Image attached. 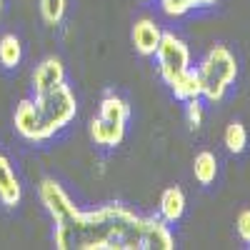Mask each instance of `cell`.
Listing matches in <instances>:
<instances>
[{"label":"cell","mask_w":250,"mask_h":250,"mask_svg":"<svg viewBox=\"0 0 250 250\" xmlns=\"http://www.w3.org/2000/svg\"><path fill=\"white\" fill-rule=\"evenodd\" d=\"M40 203L53 220L58 250H173L175 238L160 218H145L130 208L110 203L95 210H80L53 178L38 185Z\"/></svg>","instance_id":"obj_1"},{"label":"cell","mask_w":250,"mask_h":250,"mask_svg":"<svg viewBox=\"0 0 250 250\" xmlns=\"http://www.w3.org/2000/svg\"><path fill=\"white\" fill-rule=\"evenodd\" d=\"M62 80H65V68H62V62L58 58H45L33 70V90L43 93V90L58 85V83H62Z\"/></svg>","instance_id":"obj_8"},{"label":"cell","mask_w":250,"mask_h":250,"mask_svg":"<svg viewBox=\"0 0 250 250\" xmlns=\"http://www.w3.org/2000/svg\"><path fill=\"white\" fill-rule=\"evenodd\" d=\"M203 105H200V98H190L185 100V120H188V128L190 130H200L203 128Z\"/></svg>","instance_id":"obj_15"},{"label":"cell","mask_w":250,"mask_h":250,"mask_svg":"<svg viewBox=\"0 0 250 250\" xmlns=\"http://www.w3.org/2000/svg\"><path fill=\"white\" fill-rule=\"evenodd\" d=\"M235 228H238V235L248 243V248H250V208L248 210H240V215H238V220H235Z\"/></svg>","instance_id":"obj_16"},{"label":"cell","mask_w":250,"mask_h":250,"mask_svg":"<svg viewBox=\"0 0 250 250\" xmlns=\"http://www.w3.org/2000/svg\"><path fill=\"white\" fill-rule=\"evenodd\" d=\"M75 115L78 100L70 85H65V80H62L43 93H35V98L20 100L13 115V125L20 138L30 143H43L60 133L65 125H70Z\"/></svg>","instance_id":"obj_2"},{"label":"cell","mask_w":250,"mask_h":250,"mask_svg":"<svg viewBox=\"0 0 250 250\" xmlns=\"http://www.w3.org/2000/svg\"><path fill=\"white\" fill-rule=\"evenodd\" d=\"M193 175L200 185H210L218 178V158L210 150H200L193 160Z\"/></svg>","instance_id":"obj_10"},{"label":"cell","mask_w":250,"mask_h":250,"mask_svg":"<svg viewBox=\"0 0 250 250\" xmlns=\"http://www.w3.org/2000/svg\"><path fill=\"white\" fill-rule=\"evenodd\" d=\"M23 60V45H20V38L13 35V33H5L0 38V65L13 70L20 65Z\"/></svg>","instance_id":"obj_11"},{"label":"cell","mask_w":250,"mask_h":250,"mask_svg":"<svg viewBox=\"0 0 250 250\" xmlns=\"http://www.w3.org/2000/svg\"><path fill=\"white\" fill-rule=\"evenodd\" d=\"M223 140H225V148L230 150V153H235V155L245 153V148H248V130H245V125L240 120L228 123Z\"/></svg>","instance_id":"obj_13"},{"label":"cell","mask_w":250,"mask_h":250,"mask_svg":"<svg viewBox=\"0 0 250 250\" xmlns=\"http://www.w3.org/2000/svg\"><path fill=\"white\" fill-rule=\"evenodd\" d=\"M20 198H23V185H20L10 160L0 153V203L5 208H15Z\"/></svg>","instance_id":"obj_7"},{"label":"cell","mask_w":250,"mask_h":250,"mask_svg":"<svg viewBox=\"0 0 250 250\" xmlns=\"http://www.w3.org/2000/svg\"><path fill=\"white\" fill-rule=\"evenodd\" d=\"M40 5V18L45 20V25H60L68 10V0H38Z\"/></svg>","instance_id":"obj_14"},{"label":"cell","mask_w":250,"mask_h":250,"mask_svg":"<svg viewBox=\"0 0 250 250\" xmlns=\"http://www.w3.org/2000/svg\"><path fill=\"white\" fill-rule=\"evenodd\" d=\"M185 215V193L178 185L165 188L160 195V220H165L168 225L178 223Z\"/></svg>","instance_id":"obj_9"},{"label":"cell","mask_w":250,"mask_h":250,"mask_svg":"<svg viewBox=\"0 0 250 250\" xmlns=\"http://www.w3.org/2000/svg\"><path fill=\"white\" fill-rule=\"evenodd\" d=\"M130 118V105L115 93H105L100 100V110L90 120V138L95 145L115 148L125 138V125Z\"/></svg>","instance_id":"obj_5"},{"label":"cell","mask_w":250,"mask_h":250,"mask_svg":"<svg viewBox=\"0 0 250 250\" xmlns=\"http://www.w3.org/2000/svg\"><path fill=\"white\" fill-rule=\"evenodd\" d=\"M160 8L165 15L170 18H183L190 10H198V8H208V5H215L218 0H158Z\"/></svg>","instance_id":"obj_12"},{"label":"cell","mask_w":250,"mask_h":250,"mask_svg":"<svg viewBox=\"0 0 250 250\" xmlns=\"http://www.w3.org/2000/svg\"><path fill=\"white\" fill-rule=\"evenodd\" d=\"M195 78H198L200 98L210 103H220L238 78V60L233 50L225 45L210 48L200 60V65L195 68Z\"/></svg>","instance_id":"obj_4"},{"label":"cell","mask_w":250,"mask_h":250,"mask_svg":"<svg viewBox=\"0 0 250 250\" xmlns=\"http://www.w3.org/2000/svg\"><path fill=\"white\" fill-rule=\"evenodd\" d=\"M160 38H163V30L160 25L155 23V20L150 18H140L135 20V25H133V48L135 53L140 55H155L158 45H160Z\"/></svg>","instance_id":"obj_6"},{"label":"cell","mask_w":250,"mask_h":250,"mask_svg":"<svg viewBox=\"0 0 250 250\" xmlns=\"http://www.w3.org/2000/svg\"><path fill=\"white\" fill-rule=\"evenodd\" d=\"M155 60H158V73L163 83L170 88V93L178 100L185 103L190 98H200L195 68L190 65V48L185 45L183 38L163 30L160 45L155 50Z\"/></svg>","instance_id":"obj_3"}]
</instances>
